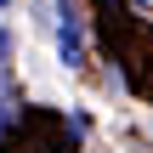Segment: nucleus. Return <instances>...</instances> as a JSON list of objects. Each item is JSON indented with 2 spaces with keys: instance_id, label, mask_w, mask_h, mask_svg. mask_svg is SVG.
I'll return each mask as SVG.
<instances>
[{
  "instance_id": "nucleus-3",
  "label": "nucleus",
  "mask_w": 153,
  "mask_h": 153,
  "mask_svg": "<svg viewBox=\"0 0 153 153\" xmlns=\"http://www.w3.org/2000/svg\"><path fill=\"white\" fill-rule=\"evenodd\" d=\"M6 6H11V0H0V11H6Z\"/></svg>"
},
{
  "instance_id": "nucleus-2",
  "label": "nucleus",
  "mask_w": 153,
  "mask_h": 153,
  "mask_svg": "<svg viewBox=\"0 0 153 153\" xmlns=\"http://www.w3.org/2000/svg\"><path fill=\"white\" fill-rule=\"evenodd\" d=\"M6 57H11V28H0V68H6Z\"/></svg>"
},
{
  "instance_id": "nucleus-1",
  "label": "nucleus",
  "mask_w": 153,
  "mask_h": 153,
  "mask_svg": "<svg viewBox=\"0 0 153 153\" xmlns=\"http://www.w3.org/2000/svg\"><path fill=\"white\" fill-rule=\"evenodd\" d=\"M51 40H57V57H62V68H79L85 62V11L74 6V0H51Z\"/></svg>"
}]
</instances>
